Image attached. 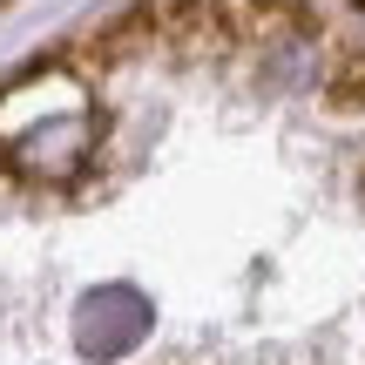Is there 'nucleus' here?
<instances>
[{
  "label": "nucleus",
  "instance_id": "obj_3",
  "mask_svg": "<svg viewBox=\"0 0 365 365\" xmlns=\"http://www.w3.org/2000/svg\"><path fill=\"white\" fill-rule=\"evenodd\" d=\"M149 34H156V7H122L115 21H102L88 34V48L102 54V61H122V54H129L135 41H149Z\"/></svg>",
  "mask_w": 365,
  "mask_h": 365
},
{
  "label": "nucleus",
  "instance_id": "obj_1",
  "mask_svg": "<svg viewBox=\"0 0 365 365\" xmlns=\"http://www.w3.org/2000/svg\"><path fill=\"white\" fill-rule=\"evenodd\" d=\"M88 149H95V115L68 102V108H41V122H27L14 135L7 156H14V170H27L41 182H68L88 163Z\"/></svg>",
  "mask_w": 365,
  "mask_h": 365
},
{
  "label": "nucleus",
  "instance_id": "obj_2",
  "mask_svg": "<svg viewBox=\"0 0 365 365\" xmlns=\"http://www.w3.org/2000/svg\"><path fill=\"white\" fill-rule=\"evenodd\" d=\"M149 298L135 284H102V291H88V298L75 304V345L88 352L95 365H108V359H122V352H135V345L149 339Z\"/></svg>",
  "mask_w": 365,
  "mask_h": 365
},
{
  "label": "nucleus",
  "instance_id": "obj_4",
  "mask_svg": "<svg viewBox=\"0 0 365 365\" xmlns=\"http://www.w3.org/2000/svg\"><path fill=\"white\" fill-rule=\"evenodd\" d=\"M325 95H331V108H365V54H345L339 75L325 81Z\"/></svg>",
  "mask_w": 365,
  "mask_h": 365
}]
</instances>
